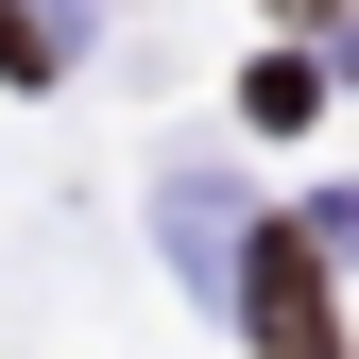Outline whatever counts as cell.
<instances>
[{
    "mask_svg": "<svg viewBox=\"0 0 359 359\" xmlns=\"http://www.w3.org/2000/svg\"><path fill=\"white\" fill-rule=\"evenodd\" d=\"M240 308H257V359H342V308H325V222H257V240H240Z\"/></svg>",
    "mask_w": 359,
    "mask_h": 359,
    "instance_id": "cell-1",
    "label": "cell"
},
{
    "mask_svg": "<svg viewBox=\"0 0 359 359\" xmlns=\"http://www.w3.org/2000/svg\"><path fill=\"white\" fill-rule=\"evenodd\" d=\"M240 103H257V120H274V137H291V120H308V103H325V69H308V52H274V69H257V86H240Z\"/></svg>",
    "mask_w": 359,
    "mask_h": 359,
    "instance_id": "cell-2",
    "label": "cell"
},
{
    "mask_svg": "<svg viewBox=\"0 0 359 359\" xmlns=\"http://www.w3.org/2000/svg\"><path fill=\"white\" fill-rule=\"evenodd\" d=\"M0 86H52V34H34L18 0H0Z\"/></svg>",
    "mask_w": 359,
    "mask_h": 359,
    "instance_id": "cell-3",
    "label": "cell"
},
{
    "mask_svg": "<svg viewBox=\"0 0 359 359\" xmlns=\"http://www.w3.org/2000/svg\"><path fill=\"white\" fill-rule=\"evenodd\" d=\"M291 18H325V0H291Z\"/></svg>",
    "mask_w": 359,
    "mask_h": 359,
    "instance_id": "cell-4",
    "label": "cell"
}]
</instances>
